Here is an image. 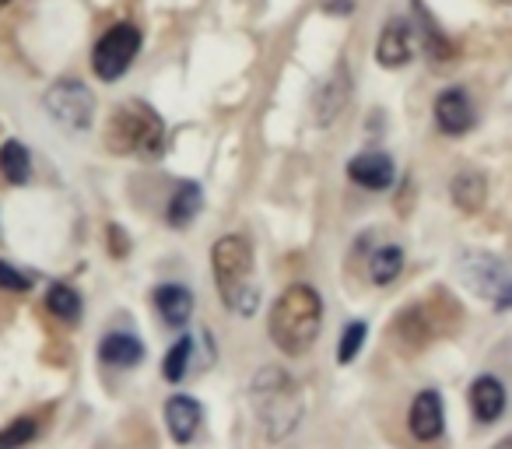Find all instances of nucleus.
<instances>
[{
	"label": "nucleus",
	"instance_id": "1",
	"mask_svg": "<svg viewBox=\"0 0 512 449\" xmlns=\"http://www.w3.org/2000/svg\"><path fill=\"white\" fill-rule=\"evenodd\" d=\"M323 330V295L313 285H288L267 313V334L288 358L306 355Z\"/></svg>",
	"mask_w": 512,
	"mask_h": 449
},
{
	"label": "nucleus",
	"instance_id": "2",
	"mask_svg": "<svg viewBox=\"0 0 512 449\" xmlns=\"http://www.w3.org/2000/svg\"><path fill=\"white\" fill-rule=\"evenodd\" d=\"M249 404L253 414L264 428V435L271 442H281L299 428L306 400H302V386L295 383V376H288L278 365H264L249 383Z\"/></svg>",
	"mask_w": 512,
	"mask_h": 449
},
{
	"label": "nucleus",
	"instance_id": "3",
	"mask_svg": "<svg viewBox=\"0 0 512 449\" xmlns=\"http://www.w3.org/2000/svg\"><path fill=\"white\" fill-rule=\"evenodd\" d=\"M211 267L221 306L235 316H256V309H260V285H256V260L249 239L221 236L211 246Z\"/></svg>",
	"mask_w": 512,
	"mask_h": 449
},
{
	"label": "nucleus",
	"instance_id": "4",
	"mask_svg": "<svg viewBox=\"0 0 512 449\" xmlns=\"http://www.w3.org/2000/svg\"><path fill=\"white\" fill-rule=\"evenodd\" d=\"M109 148L120 151V155H141V158H155L165 144V123L144 102H130L127 109L113 116L109 123Z\"/></svg>",
	"mask_w": 512,
	"mask_h": 449
},
{
	"label": "nucleus",
	"instance_id": "5",
	"mask_svg": "<svg viewBox=\"0 0 512 449\" xmlns=\"http://www.w3.org/2000/svg\"><path fill=\"white\" fill-rule=\"evenodd\" d=\"M456 274L460 281L470 288L474 295H481L484 302L495 306V313H505L512 302V274L495 253H481V250H470L456 260Z\"/></svg>",
	"mask_w": 512,
	"mask_h": 449
},
{
	"label": "nucleus",
	"instance_id": "6",
	"mask_svg": "<svg viewBox=\"0 0 512 449\" xmlns=\"http://www.w3.org/2000/svg\"><path fill=\"white\" fill-rule=\"evenodd\" d=\"M46 113L57 127L71 130V134H85L95 120V95L85 81L78 78H60L46 92Z\"/></svg>",
	"mask_w": 512,
	"mask_h": 449
},
{
	"label": "nucleus",
	"instance_id": "7",
	"mask_svg": "<svg viewBox=\"0 0 512 449\" xmlns=\"http://www.w3.org/2000/svg\"><path fill=\"white\" fill-rule=\"evenodd\" d=\"M141 43H144V36L134 22H120V25H113V29H106L92 50L95 74H99L102 81H120L123 74L130 71L134 57L141 53Z\"/></svg>",
	"mask_w": 512,
	"mask_h": 449
},
{
	"label": "nucleus",
	"instance_id": "8",
	"mask_svg": "<svg viewBox=\"0 0 512 449\" xmlns=\"http://www.w3.org/2000/svg\"><path fill=\"white\" fill-rule=\"evenodd\" d=\"M432 116H435V127L446 137H463L477 120L474 102H470V95L463 92V88H446V92H439V99H435V106H432Z\"/></svg>",
	"mask_w": 512,
	"mask_h": 449
},
{
	"label": "nucleus",
	"instance_id": "9",
	"mask_svg": "<svg viewBox=\"0 0 512 449\" xmlns=\"http://www.w3.org/2000/svg\"><path fill=\"white\" fill-rule=\"evenodd\" d=\"M414 57V29L407 18H390L379 32V43H376V60L379 67L386 71H400L407 67Z\"/></svg>",
	"mask_w": 512,
	"mask_h": 449
},
{
	"label": "nucleus",
	"instance_id": "10",
	"mask_svg": "<svg viewBox=\"0 0 512 449\" xmlns=\"http://www.w3.org/2000/svg\"><path fill=\"white\" fill-rule=\"evenodd\" d=\"M348 179L372 193L390 190L393 179H397V165H393V158L383 155V151H362V155H355L348 162Z\"/></svg>",
	"mask_w": 512,
	"mask_h": 449
},
{
	"label": "nucleus",
	"instance_id": "11",
	"mask_svg": "<svg viewBox=\"0 0 512 449\" xmlns=\"http://www.w3.org/2000/svg\"><path fill=\"white\" fill-rule=\"evenodd\" d=\"M446 425V411H442V397L435 390H421L414 397L411 411H407V428L418 442H435Z\"/></svg>",
	"mask_w": 512,
	"mask_h": 449
},
{
	"label": "nucleus",
	"instance_id": "12",
	"mask_svg": "<svg viewBox=\"0 0 512 449\" xmlns=\"http://www.w3.org/2000/svg\"><path fill=\"white\" fill-rule=\"evenodd\" d=\"M467 400H470V414H474V421H481V425H495L505 414V386L498 383L495 376H488V372L470 383Z\"/></svg>",
	"mask_w": 512,
	"mask_h": 449
},
{
	"label": "nucleus",
	"instance_id": "13",
	"mask_svg": "<svg viewBox=\"0 0 512 449\" xmlns=\"http://www.w3.org/2000/svg\"><path fill=\"white\" fill-rule=\"evenodd\" d=\"M151 302H155V309H158V316H162L165 327L183 330L186 323H190L193 292L186 285H176V281H169V285H158L155 295H151Z\"/></svg>",
	"mask_w": 512,
	"mask_h": 449
},
{
	"label": "nucleus",
	"instance_id": "14",
	"mask_svg": "<svg viewBox=\"0 0 512 449\" xmlns=\"http://www.w3.org/2000/svg\"><path fill=\"white\" fill-rule=\"evenodd\" d=\"M200 421H204V411H200V404L193 397L172 393V397L165 400V428H169V435L176 442H190L193 435H197Z\"/></svg>",
	"mask_w": 512,
	"mask_h": 449
},
{
	"label": "nucleus",
	"instance_id": "15",
	"mask_svg": "<svg viewBox=\"0 0 512 449\" xmlns=\"http://www.w3.org/2000/svg\"><path fill=\"white\" fill-rule=\"evenodd\" d=\"M99 358L102 365H113V369H134V365L144 362V344L130 330H113V334L102 337Z\"/></svg>",
	"mask_w": 512,
	"mask_h": 449
},
{
	"label": "nucleus",
	"instance_id": "16",
	"mask_svg": "<svg viewBox=\"0 0 512 449\" xmlns=\"http://www.w3.org/2000/svg\"><path fill=\"white\" fill-rule=\"evenodd\" d=\"M200 207H204V190H200V183L183 179V183L172 190L169 204H165V221H169L172 229H186L200 214Z\"/></svg>",
	"mask_w": 512,
	"mask_h": 449
},
{
	"label": "nucleus",
	"instance_id": "17",
	"mask_svg": "<svg viewBox=\"0 0 512 449\" xmlns=\"http://www.w3.org/2000/svg\"><path fill=\"white\" fill-rule=\"evenodd\" d=\"M449 197L463 207V211H481L484 200H488V179L477 169H463L449 179Z\"/></svg>",
	"mask_w": 512,
	"mask_h": 449
},
{
	"label": "nucleus",
	"instance_id": "18",
	"mask_svg": "<svg viewBox=\"0 0 512 449\" xmlns=\"http://www.w3.org/2000/svg\"><path fill=\"white\" fill-rule=\"evenodd\" d=\"M344 102H348V67H334V74H330L327 81L320 85V92H316V113H320V123H330L337 113L344 109Z\"/></svg>",
	"mask_w": 512,
	"mask_h": 449
},
{
	"label": "nucleus",
	"instance_id": "19",
	"mask_svg": "<svg viewBox=\"0 0 512 449\" xmlns=\"http://www.w3.org/2000/svg\"><path fill=\"white\" fill-rule=\"evenodd\" d=\"M0 176L11 186H25L32 176V155L22 141H4L0 144Z\"/></svg>",
	"mask_w": 512,
	"mask_h": 449
},
{
	"label": "nucleus",
	"instance_id": "20",
	"mask_svg": "<svg viewBox=\"0 0 512 449\" xmlns=\"http://www.w3.org/2000/svg\"><path fill=\"white\" fill-rule=\"evenodd\" d=\"M400 271H404V250H400V246H379V250L372 253V264H369L372 285H379V288L393 285V281L400 278Z\"/></svg>",
	"mask_w": 512,
	"mask_h": 449
},
{
	"label": "nucleus",
	"instance_id": "21",
	"mask_svg": "<svg viewBox=\"0 0 512 449\" xmlns=\"http://www.w3.org/2000/svg\"><path fill=\"white\" fill-rule=\"evenodd\" d=\"M46 309H50L57 320H64V323H78L81 320V309H85V302H81V295L74 292L71 285H53L50 292H46Z\"/></svg>",
	"mask_w": 512,
	"mask_h": 449
},
{
	"label": "nucleus",
	"instance_id": "22",
	"mask_svg": "<svg viewBox=\"0 0 512 449\" xmlns=\"http://www.w3.org/2000/svg\"><path fill=\"white\" fill-rule=\"evenodd\" d=\"M414 15H418L421 39H425L428 57H435L439 64H442V60H453V43H449V36H442V29L432 22V15H425V8H421V0H414Z\"/></svg>",
	"mask_w": 512,
	"mask_h": 449
},
{
	"label": "nucleus",
	"instance_id": "23",
	"mask_svg": "<svg viewBox=\"0 0 512 449\" xmlns=\"http://www.w3.org/2000/svg\"><path fill=\"white\" fill-rule=\"evenodd\" d=\"M190 362H193V337L183 334V337H176V344H172L169 355H165V362H162L165 383H183L186 372H190Z\"/></svg>",
	"mask_w": 512,
	"mask_h": 449
},
{
	"label": "nucleus",
	"instance_id": "24",
	"mask_svg": "<svg viewBox=\"0 0 512 449\" xmlns=\"http://www.w3.org/2000/svg\"><path fill=\"white\" fill-rule=\"evenodd\" d=\"M39 435V421L32 414H22L15 418L8 428H0V449H15V446H25Z\"/></svg>",
	"mask_w": 512,
	"mask_h": 449
},
{
	"label": "nucleus",
	"instance_id": "25",
	"mask_svg": "<svg viewBox=\"0 0 512 449\" xmlns=\"http://www.w3.org/2000/svg\"><path fill=\"white\" fill-rule=\"evenodd\" d=\"M365 334H369V327H365L362 320H355V323H348V327H344L341 341H337V365L355 362L358 351H362V344H365Z\"/></svg>",
	"mask_w": 512,
	"mask_h": 449
},
{
	"label": "nucleus",
	"instance_id": "26",
	"mask_svg": "<svg viewBox=\"0 0 512 449\" xmlns=\"http://www.w3.org/2000/svg\"><path fill=\"white\" fill-rule=\"evenodd\" d=\"M0 288H4V292H29L32 281L25 278L22 271H15V267L0 264Z\"/></svg>",
	"mask_w": 512,
	"mask_h": 449
},
{
	"label": "nucleus",
	"instance_id": "27",
	"mask_svg": "<svg viewBox=\"0 0 512 449\" xmlns=\"http://www.w3.org/2000/svg\"><path fill=\"white\" fill-rule=\"evenodd\" d=\"M8 4H11V0H0V8H8Z\"/></svg>",
	"mask_w": 512,
	"mask_h": 449
},
{
	"label": "nucleus",
	"instance_id": "28",
	"mask_svg": "<svg viewBox=\"0 0 512 449\" xmlns=\"http://www.w3.org/2000/svg\"><path fill=\"white\" fill-rule=\"evenodd\" d=\"M498 4H509V0H498Z\"/></svg>",
	"mask_w": 512,
	"mask_h": 449
}]
</instances>
